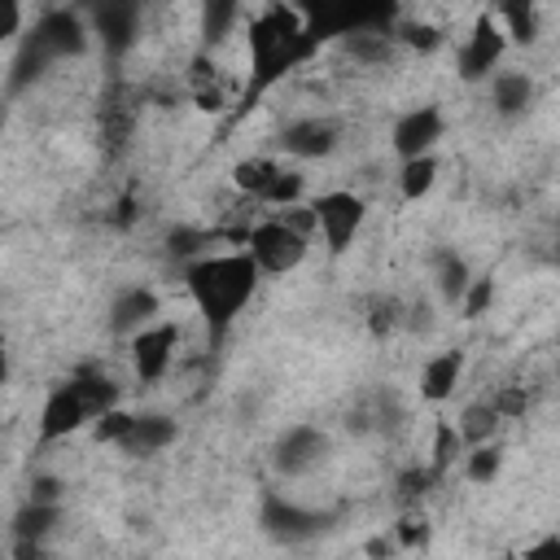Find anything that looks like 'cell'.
<instances>
[{
  "label": "cell",
  "mask_w": 560,
  "mask_h": 560,
  "mask_svg": "<svg viewBox=\"0 0 560 560\" xmlns=\"http://www.w3.org/2000/svg\"><path fill=\"white\" fill-rule=\"evenodd\" d=\"M245 48H249V83H245V109L276 88L284 74H293L302 61L319 52V39L306 26V9L293 4H267L245 22Z\"/></svg>",
  "instance_id": "1"
},
{
  "label": "cell",
  "mask_w": 560,
  "mask_h": 560,
  "mask_svg": "<svg viewBox=\"0 0 560 560\" xmlns=\"http://www.w3.org/2000/svg\"><path fill=\"white\" fill-rule=\"evenodd\" d=\"M258 267L245 249H232V254H206L201 262L184 267V284H188V298L197 306V315L206 319V332L210 341L219 346L228 337V328L236 324V315L254 302L258 293Z\"/></svg>",
  "instance_id": "2"
},
{
  "label": "cell",
  "mask_w": 560,
  "mask_h": 560,
  "mask_svg": "<svg viewBox=\"0 0 560 560\" xmlns=\"http://www.w3.org/2000/svg\"><path fill=\"white\" fill-rule=\"evenodd\" d=\"M22 44H31L48 66L52 61H70V57H83L88 44H92V26L79 9H66V4H52L35 18V26L22 35Z\"/></svg>",
  "instance_id": "3"
},
{
  "label": "cell",
  "mask_w": 560,
  "mask_h": 560,
  "mask_svg": "<svg viewBox=\"0 0 560 560\" xmlns=\"http://www.w3.org/2000/svg\"><path fill=\"white\" fill-rule=\"evenodd\" d=\"M306 249H311V236L293 232L280 214L276 219H262L249 228V241H245V254L254 258V267L262 276H289L306 262Z\"/></svg>",
  "instance_id": "4"
},
{
  "label": "cell",
  "mask_w": 560,
  "mask_h": 560,
  "mask_svg": "<svg viewBox=\"0 0 560 560\" xmlns=\"http://www.w3.org/2000/svg\"><path fill=\"white\" fill-rule=\"evenodd\" d=\"M311 210H315V223H319V236L328 245V254H346L354 245V236L363 232L368 223V201L350 188H332V192H319L311 197Z\"/></svg>",
  "instance_id": "5"
},
{
  "label": "cell",
  "mask_w": 560,
  "mask_h": 560,
  "mask_svg": "<svg viewBox=\"0 0 560 560\" xmlns=\"http://www.w3.org/2000/svg\"><path fill=\"white\" fill-rule=\"evenodd\" d=\"M258 525L267 538L284 542V547H298V542H311L319 538L328 525H332V512H319V508H302L284 494H267L262 508H258Z\"/></svg>",
  "instance_id": "6"
},
{
  "label": "cell",
  "mask_w": 560,
  "mask_h": 560,
  "mask_svg": "<svg viewBox=\"0 0 560 560\" xmlns=\"http://www.w3.org/2000/svg\"><path fill=\"white\" fill-rule=\"evenodd\" d=\"M503 52H508V35H503L494 9H490V13H477V22H472V31L464 35L459 57H455L459 79H464V83H481V79H490V70H499Z\"/></svg>",
  "instance_id": "7"
},
{
  "label": "cell",
  "mask_w": 560,
  "mask_h": 560,
  "mask_svg": "<svg viewBox=\"0 0 560 560\" xmlns=\"http://www.w3.org/2000/svg\"><path fill=\"white\" fill-rule=\"evenodd\" d=\"M446 136V118L438 105H416L407 114L394 118L389 127V149L398 153V162H416V158H433L438 140Z\"/></svg>",
  "instance_id": "8"
},
{
  "label": "cell",
  "mask_w": 560,
  "mask_h": 560,
  "mask_svg": "<svg viewBox=\"0 0 560 560\" xmlns=\"http://www.w3.org/2000/svg\"><path fill=\"white\" fill-rule=\"evenodd\" d=\"M83 424H92V407L79 389V381H57L39 407V442H57V438H70L79 433Z\"/></svg>",
  "instance_id": "9"
},
{
  "label": "cell",
  "mask_w": 560,
  "mask_h": 560,
  "mask_svg": "<svg viewBox=\"0 0 560 560\" xmlns=\"http://www.w3.org/2000/svg\"><path fill=\"white\" fill-rule=\"evenodd\" d=\"M328 455V433L319 424H289L271 446V468L280 477H306Z\"/></svg>",
  "instance_id": "10"
},
{
  "label": "cell",
  "mask_w": 560,
  "mask_h": 560,
  "mask_svg": "<svg viewBox=\"0 0 560 560\" xmlns=\"http://www.w3.org/2000/svg\"><path fill=\"white\" fill-rule=\"evenodd\" d=\"M175 346H179V328L171 319H158L144 332H136L131 337V368H136V376L144 385L162 381L166 368H171V359H175Z\"/></svg>",
  "instance_id": "11"
},
{
  "label": "cell",
  "mask_w": 560,
  "mask_h": 560,
  "mask_svg": "<svg viewBox=\"0 0 560 560\" xmlns=\"http://www.w3.org/2000/svg\"><path fill=\"white\" fill-rule=\"evenodd\" d=\"M276 140H280V149H284L289 158L315 162V158H328V153L337 149L341 127H337L332 118H315V114H306V118H289V122L280 127Z\"/></svg>",
  "instance_id": "12"
},
{
  "label": "cell",
  "mask_w": 560,
  "mask_h": 560,
  "mask_svg": "<svg viewBox=\"0 0 560 560\" xmlns=\"http://www.w3.org/2000/svg\"><path fill=\"white\" fill-rule=\"evenodd\" d=\"M158 311H162V302L149 284H127L109 302V332L114 337H136L149 324H158Z\"/></svg>",
  "instance_id": "13"
},
{
  "label": "cell",
  "mask_w": 560,
  "mask_h": 560,
  "mask_svg": "<svg viewBox=\"0 0 560 560\" xmlns=\"http://www.w3.org/2000/svg\"><path fill=\"white\" fill-rule=\"evenodd\" d=\"M131 131H136V105L122 88H114L109 96H101V109H96V136L105 158H122L131 144Z\"/></svg>",
  "instance_id": "14"
},
{
  "label": "cell",
  "mask_w": 560,
  "mask_h": 560,
  "mask_svg": "<svg viewBox=\"0 0 560 560\" xmlns=\"http://www.w3.org/2000/svg\"><path fill=\"white\" fill-rule=\"evenodd\" d=\"M136 26H140V9L136 4H96L92 9V31L101 35L109 57H122L136 44Z\"/></svg>",
  "instance_id": "15"
},
{
  "label": "cell",
  "mask_w": 560,
  "mask_h": 560,
  "mask_svg": "<svg viewBox=\"0 0 560 560\" xmlns=\"http://www.w3.org/2000/svg\"><path fill=\"white\" fill-rule=\"evenodd\" d=\"M534 79L525 74V70H499V74H490V105H494V114L499 118H525L529 114V105H534Z\"/></svg>",
  "instance_id": "16"
},
{
  "label": "cell",
  "mask_w": 560,
  "mask_h": 560,
  "mask_svg": "<svg viewBox=\"0 0 560 560\" xmlns=\"http://www.w3.org/2000/svg\"><path fill=\"white\" fill-rule=\"evenodd\" d=\"M175 438H179V424H175L171 416H162V411H144V416H136V424H131L122 451L136 455V459H149V455L175 446Z\"/></svg>",
  "instance_id": "17"
},
{
  "label": "cell",
  "mask_w": 560,
  "mask_h": 560,
  "mask_svg": "<svg viewBox=\"0 0 560 560\" xmlns=\"http://www.w3.org/2000/svg\"><path fill=\"white\" fill-rule=\"evenodd\" d=\"M464 376V350H438L420 368V398L424 402H446Z\"/></svg>",
  "instance_id": "18"
},
{
  "label": "cell",
  "mask_w": 560,
  "mask_h": 560,
  "mask_svg": "<svg viewBox=\"0 0 560 560\" xmlns=\"http://www.w3.org/2000/svg\"><path fill=\"white\" fill-rule=\"evenodd\" d=\"M472 267L455 254V249H442L438 258H433V289H438V298L446 302V306H459L464 298H468V289H472Z\"/></svg>",
  "instance_id": "19"
},
{
  "label": "cell",
  "mask_w": 560,
  "mask_h": 560,
  "mask_svg": "<svg viewBox=\"0 0 560 560\" xmlns=\"http://www.w3.org/2000/svg\"><path fill=\"white\" fill-rule=\"evenodd\" d=\"M61 529V508L57 503H22L9 521V534L13 538H26V542H48L52 534Z\"/></svg>",
  "instance_id": "20"
},
{
  "label": "cell",
  "mask_w": 560,
  "mask_h": 560,
  "mask_svg": "<svg viewBox=\"0 0 560 560\" xmlns=\"http://www.w3.org/2000/svg\"><path fill=\"white\" fill-rule=\"evenodd\" d=\"M499 411L490 407V398H481V402H468L464 411H459V420H455V429H459V438H464V446L472 451V446H490L494 442V433H499Z\"/></svg>",
  "instance_id": "21"
},
{
  "label": "cell",
  "mask_w": 560,
  "mask_h": 560,
  "mask_svg": "<svg viewBox=\"0 0 560 560\" xmlns=\"http://www.w3.org/2000/svg\"><path fill=\"white\" fill-rule=\"evenodd\" d=\"M341 48H346V57L359 61V66H385V61H394L398 39H394L389 31H359V35H346Z\"/></svg>",
  "instance_id": "22"
},
{
  "label": "cell",
  "mask_w": 560,
  "mask_h": 560,
  "mask_svg": "<svg viewBox=\"0 0 560 560\" xmlns=\"http://www.w3.org/2000/svg\"><path fill=\"white\" fill-rule=\"evenodd\" d=\"M280 171H284V166H280L276 158H245V162H236V166H232V184H236L245 197L262 201Z\"/></svg>",
  "instance_id": "23"
},
{
  "label": "cell",
  "mask_w": 560,
  "mask_h": 560,
  "mask_svg": "<svg viewBox=\"0 0 560 560\" xmlns=\"http://www.w3.org/2000/svg\"><path fill=\"white\" fill-rule=\"evenodd\" d=\"M74 381H79V389H83V398H88V407H92V424L105 416V411H114L118 407V385L101 372V368H79L74 372Z\"/></svg>",
  "instance_id": "24"
},
{
  "label": "cell",
  "mask_w": 560,
  "mask_h": 560,
  "mask_svg": "<svg viewBox=\"0 0 560 560\" xmlns=\"http://www.w3.org/2000/svg\"><path fill=\"white\" fill-rule=\"evenodd\" d=\"M398 328H407V306H402L394 293L368 298V332H372L376 341H385V337H394Z\"/></svg>",
  "instance_id": "25"
},
{
  "label": "cell",
  "mask_w": 560,
  "mask_h": 560,
  "mask_svg": "<svg viewBox=\"0 0 560 560\" xmlns=\"http://www.w3.org/2000/svg\"><path fill=\"white\" fill-rule=\"evenodd\" d=\"M214 236L210 232H201V228H188V223H179V228H171L166 232V258H175V262H184V267H192V262H201L206 258V245H210Z\"/></svg>",
  "instance_id": "26"
},
{
  "label": "cell",
  "mask_w": 560,
  "mask_h": 560,
  "mask_svg": "<svg viewBox=\"0 0 560 560\" xmlns=\"http://www.w3.org/2000/svg\"><path fill=\"white\" fill-rule=\"evenodd\" d=\"M494 18H499L508 44H512V39H516V44H534V39H538V9H534V4H499Z\"/></svg>",
  "instance_id": "27"
},
{
  "label": "cell",
  "mask_w": 560,
  "mask_h": 560,
  "mask_svg": "<svg viewBox=\"0 0 560 560\" xmlns=\"http://www.w3.org/2000/svg\"><path fill=\"white\" fill-rule=\"evenodd\" d=\"M438 184V158H416L398 166V192L402 201H420L429 188Z\"/></svg>",
  "instance_id": "28"
},
{
  "label": "cell",
  "mask_w": 560,
  "mask_h": 560,
  "mask_svg": "<svg viewBox=\"0 0 560 560\" xmlns=\"http://www.w3.org/2000/svg\"><path fill=\"white\" fill-rule=\"evenodd\" d=\"M236 22H241V4H219V0H210V4L201 9V39H206V48L223 44Z\"/></svg>",
  "instance_id": "29"
},
{
  "label": "cell",
  "mask_w": 560,
  "mask_h": 560,
  "mask_svg": "<svg viewBox=\"0 0 560 560\" xmlns=\"http://www.w3.org/2000/svg\"><path fill=\"white\" fill-rule=\"evenodd\" d=\"M394 39H398L402 48H411V52H433V48L446 44L442 26H433V22H416V18H402V22L394 26Z\"/></svg>",
  "instance_id": "30"
},
{
  "label": "cell",
  "mask_w": 560,
  "mask_h": 560,
  "mask_svg": "<svg viewBox=\"0 0 560 560\" xmlns=\"http://www.w3.org/2000/svg\"><path fill=\"white\" fill-rule=\"evenodd\" d=\"M368 416H372V429H376V433H385V438H394V433H402V429H407V407L398 402V394H394V389H381Z\"/></svg>",
  "instance_id": "31"
},
{
  "label": "cell",
  "mask_w": 560,
  "mask_h": 560,
  "mask_svg": "<svg viewBox=\"0 0 560 560\" xmlns=\"http://www.w3.org/2000/svg\"><path fill=\"white\" fill-rule=\"evenodd\" d=\"M503 472V451L490 442V446H472L468 455H464V477L472 481V486H490L494 477Z\"/></svg>",
  "instance_id": "32"
},
{
  "label": "cell",
  "mask_w": 560,
  "mask_h": 560,
  "mask_svg": "<svg viewBox=\"0 0 560 560\" xmlns=\"http://www.w3.org/2000/svg\"><path fill=\"white\" fill-rule=\"evenodd\" d=\"M438 481H442V477H438L429 464H411V468H402V472H398L394 494H398V503H420Z\"/></svg>",
  "instance_id": "33"
},
{
  "label": "cell",
  "mask_w": 560,
  "mask_h": 560,
  "mask_svg": "<svg viewBox=\"0 0 560 560\" xmlns=\"http://www.w3.org/2000/svg\"><path fill=\"white\" fill-rule=\"evenodd\" d=\"M459 451H464V438H459V429H455L451 420H442V424L433 429V459H429V468H433L438 477H446Z\"/></svg>",
  "instance_id": "34"
},
{
  "label": "cell",
  "mask_w": 560,
  "mask_h": 560,
  "mask_svg": "<svg viewBox=\"0 0 560 560\" xmlns=\"http://www.w3.org/2000/svg\"><path fill=\"white\" fill-rule=\"evenodd\" d=\"M131 424H136V416L122 411V407H114V411H105V416L92 424V438H96V442H114V446H122L127 433H131Z\"/></svg>",
  "instance_id": "35"
},
{
  "label": "cell",
  "mask_w": 560,
  "mask_h": 560,
  "mask_svg": "<svg viewBox=\"0 0 560 560\" xmlns=\"http://www.w3.org/2000/svg\"><path fill=\"white\" fill-rule=\"evenodd\" d=\"M490 407L499 411V420H516V416L529 411V389L525 385H499L490 394Z\"/></svg>",
  "instance_id": "36"
},
{
  "label": "cell",
  "mask_w": 560,
  "mask_h": 560,
  "mask_svg": "<svg viewBox=\"0 0 560 560\" xmlns=\"http://www.w3.org/2000/svg\"><path fill=\"white\" fill-rule=\"evenodd\" d=\"M429 521L424 516H416V512H407L398 525H394V542L402 547V551H416V547H429Z\"/></svg>",
  "instance_id": "37"
},
{
  "label": "cell",
  "mask_w": 560,
  "mask_h": 560,
  "mask_svg": "<svg viewBox=\"0 0 560 560\" xmlns=\"http://www.w3.org/2000/svg\"><path fill=\"white\" fill-rule=\"evenodd\" d=\"M26 499H31V503H57V508H61V499H66V481L52 477V472H35Z\"/></svg>",
  "instance_id": "38"
},
{
  "label": "cell",
  "mask_w": 560,
  "mask_h": 560,
  "mask_svg": "<svg viewBox=\"0 0 560 560\" xmlns=\"http://www.w3.org/2000/svg\"><path fill=\"white\" fill-rule=\"evenodd\" d=\"M490 302H494V280L486 276V280H472V289H468V298L459 302V311H464V319H477Z\"/></svg>",
  "instance_id": "39"
},
{
  "label": "cell",
  "mask_w": 560,
  "mask_h": 560,
  "mask_svg": "<svg viewBox=\"0 0 560 560\" xmlns=\"http://www.w3.org/2000/svg\"><path fill=\"white\" fill-rule=\"evenodd\" d=\"M18 35H22V4L0 0V39H18Z\"/></svg>",
  "instance_id": "40"
},
{
  "label": "cell",
  "mask_w": 560,
  "mask_h": 560,
  "mask_svg": "<svg viewBox=\"0 0 560 560\" xmlns=\"http://www.w3.org/2000/svg\"><path fill=\"white\" fill-rule=\"evenodd\" d=\"M521 560H560V534H542L521 551Z\"/></svg>",
  "instance_id": "41"
},
{
  "label": "cell",
  "mask_w": 560,
  "mask_h": 560,
  "mask_svg": "<svg viewBox=\"0 0 560 560\" xmlns=\"http://www.w3.org/2000/svg\"><path fill=\"white\" fill-rule=\"evenodd\" d=\"M13 560H48V542H26V538H13Z\"/></svg>",
  "instance_id": "42"
},
{
  "label": "cell",
  "mask_w": 560,
  "mask_h": 560,
  "mask_svg": "<svg viewBox=\"0 0 560 560\" xmlns=\"http://www.w3.org/2000/svg\"><path fill=\"white\" fill-rule=\"evenodd\" d=\"M131 219H136V201H131V197H122V201H118L114 223H118V228H131Z\"/></svg>",
  "instance_id": "43"
},
{
  "label": "cell",
  "mask_w": 560,
  "mask_h": 560,
  "mask_svg": "<svg viewBox=\"0 0 560 560\" xmlns=\"http://www.w3.org/2000/svg\"><path fill=\"white\" fill-rule=\"evenodd\" d=\"M394 547H398L394 538H372V542H368V556H389Z\"/></svg>",
  "instance_id": "44"
},
{
  "label": "cell",
  "mask_w": 560,
  "mask_h": 560,
  "mask_svg": "<svg viewBox=\"0 0 560 560\" xmlns=\"http://www.w3.org/2000/svg\"><path fill=\"white\" fill-rule=\"evenodd\" d=\"M499 560H521V556H516V551H508V556H499Z\"/></svg>",
  "instance_id": "45"
},
{
  "label": "cell",
  "mask_w": 560,
  "mask_h": 560,
  "mask_svg": "<svg viewBox=\"0 0 560 560\" xmlns=\"http://www.w3.org/2000/svg\"><path fill=\"white\" fill-rule=\"evenodd\" d=\"M556 381H560V372H556Z\"/></svg>",
  "instance_id": "46"
}]
</instances>
